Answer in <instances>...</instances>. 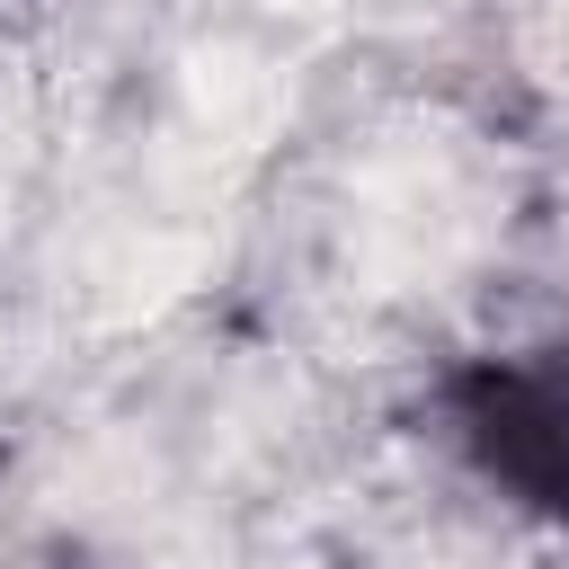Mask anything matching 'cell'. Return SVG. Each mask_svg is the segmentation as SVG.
I'll list each match as a JSON object with an SVG mask.
<instances>
[{
  "instance_id": "cell-1",
  "label": "cell",
  "mask_w": 569,
  "mask_h": 569,
  "mask_svg": "<svg viewBox=\"0 0 569 569\" xmlns=\"http://www.w3.org/2000/svg\"><path fill=\"white\" fill-rule=\"evenodd\" d=\"M445 436L489 489L569 525V356L560 347L480 356L471 373H453L445 382Z\"/></svg>"
}]
</instances>
